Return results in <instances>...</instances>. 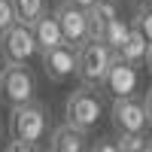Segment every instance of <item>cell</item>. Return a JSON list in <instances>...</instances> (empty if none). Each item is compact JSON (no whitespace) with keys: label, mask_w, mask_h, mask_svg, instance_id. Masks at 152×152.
Here are the masks:
<instances>
[{"label":"cell","mask_w":152,"mask_h":152,"mask_svg":"<svg viewBox=\"0 0 152 152\" xmlns=\"http://www.w3.org/2000/svg\"><path fill=\"white\" fill-rule=\"evenodd\" d=\"M119 12H122V0H94V3L85 9V15H88V37H91V40H100L104 24L113 15H119Z\"/></svg>","instance_id":"12"},{"label":"cell","mask_w":152,"mask_h":152,"mask_svg":"<svg viewBox=\"0 0 152 152\" xmlns=\"http://www.w3.org/2000/svg\"><path fill=\"white\" fill-rule=\"evenodd\" d=\"M49 3L46 0H12V12H15V21H24L31 24L40 12H46Z\"/></svg>","instance_id":"15"},{"label":"cell","mask_w":152,"mask_h":152,"mask_svg":"<svg viewBox=\"0 0 152 152\" xmlns=\"http://www.w3.org/2000/svg\"><path fill=\"white\" fill-rule=\"evenodd\" d=\"M34 97H37V79L31 67L15 64V61H3V67H0V100L12 110Z\"/></svg>","instance_id":"4"},{"label":"cell","mask_w":152,"mask_h":152,"mask_svg":"<svg viewBox=\"0 0 152 152\" xmlns=\"http://www.w3.org/2000/svg\"><path fill=\"white\" fill-rule=\"evenodd\" d=\"M137 82H140V67H131L125 61L113 58L104 82H100V91H107L110 97H125V94L137 91Z\"/></svg>","instance_id":"9"},{"label":"cell","mask_w":152,"mask_h":152,"mask_svg":"<svg viewBox=\"0 0 152 152\" xmlns=\"http://www.w3.org/2000/svg\"><path fill=\"white\" fill-rule=\"evenodd\" d=\"M143 107H146V116H149V125H152V85L146 88V97H143Z\"/></svg>","instance_id":"21"},{"label":"cell","mask_w":152,"mask_h":152,"mask_svg":"<svg viewBox=\"0 0 152 152\" xmlns=\"http://www.w3.org/2000/svg\"><path fill=\"white\" fill-rule=\"evenodd\" d=\"M116 52L104 43V40H82L76 46V79L79 85H91V88H100L104 76L113 64Z\"/></svg>","instance_id":"1"},{"label":"cell","mask_w":152,"mask_h":152,"mask_svg":"<svg viewBox=\"0 0 152 152\" xmlns=\"http://www.w3.org/2000/svg\"><path fill=\"white\" fill-rule=\"evenodd\" d=\"M70 3H76V6H82V9H88V6L94 3V0H70Z\"/></svg>","instance_id":"24"},{"label":"cell","mask_w":152,"mask_h":152,"mask_svg":"<svg viewBox=\"0 0 152 152\" xmlns=\"http://www.w3.org/2000/svg\"><path fill=\"white\" fill-rule=\"evenodd\" d=\"M37 58L43 64V73L58 85L76 76V46H70V43H58V46L40 49Z\"/></svg>","instance_id":"7"},{"label":"cell","mask_w":152,"mask_h":152,"mask_svg":"<svg viewBox=\"0 0 152 152\" xmlns=\"http://www.w3.org/2000/svg\"><path fill=\"white\" fill-rule=\"evenodd\" d=\"M146 149H152L146 134H119L116 137V152H146Z\"/></svg>","instance_id":"16"},{"label":"cell","mask_w":152,"mask_h":152,"mask_svg":"<svg viewBox=\"0 0 152 152\" xmlns=\"http://www.w3.org/2000/svg\"><path fill=\"white\" fill-rule=\"evenodd\" d=\"M128 28H131V21L128 18H122V12L119 15H113L107 24H104V31H100V40H104L113 52H119V46H122V40H125V34H128Z\"/></svg>","instance_id":"14"},{"label":"cell","mask_w":152,"mask_h":152,"mask_svg":"<svg viewBox=\"0 0 152 152\" xmlns=\"http://www.w3.org/2000/svg\"><path fill=\"white\" fill-rule=\"evenodd\" d=\"M12 21H15V12H12V0H0V31H6Z\"/></svg>","instance_id":"18"},{"label":"cell","mask_w":152,"mask_h":152,"mask_svg":"<svg viewBox=\"0 0 152 152\" xmlns=\"http://www.w3.org/2000/svg\"><path fill=\"white\" fill-rule=\"evenodd\" d=\"M131 24H134V28H140V34L152 43V3H149V6H140V9H134Z\"/></svg>","instance_id":"17"},{"label":"cell","mask_w":152,"mask_h":152,"mask_svg":"<svg viewBox=\"0 0 152 152\" xmlns=\"http://www.w3.org/2000/svg\"><path fill=\"white\" fill-rule=\"evenodd\" d=\"M9 131L18 140H28L34 146H40L46 140V134H49V110H46V104H40L34 97V100H24V104L12 107Z\"/></svg>","instance_id":"3"},{"label":"cell","mask_w":152,"mask_h":152,"mask_svg":"<svg viewBox=\"0 0 152 152\" xmlns=\"http://www.w3.org/2000/svg\"><path fill=\"white\" fill-rule=\"evenodd\" d=\"M31 31H34V40L40 49H49V46H58V43H64V37H61V28H58V18H55V12H40L34 21H31Z\"/></svg>","instance_id":"13"},{"label":"cell","mask_w":152,"mask_h":152,"mask_svg":"<svg viewBox=\"0 0 152 152\" xmlns=\"http://www.w3.org/2000/svg\"><path fill=\"white\" fill-rule=\"evenodd\" d=\"M146 49H149V40L140 34V28H128V34H125V40L119 46V52L116 58L125 61V64H131V67H143V61H146Z\"/></svg>","instance_id":"11"},{"label":"cell","mask_w":152,"mask_h":152,"mask_svg":"<svg viewBox=\"0 0 152 152\" xmlns=\"http://www.w3.org/2000/svg\"><path fill=\"white\" fill-rule=\"evenodd\" d=\"M88 149H94V152H116V140H94V143H88Z\"/></svg>","instance_id":"20"},{"label":"cell","mask_w":152,"mask_h":152,"mask_svg":"<svg viewBox=\"0 0 152 152\" xmlns=\"http://www.w3.org/2000/svg\"><path fill=\"white\" fill-rule=\"evenodd\" d=\"M55 18H58V28L64 43L70 46H79L82 40H88V15L82 6L70 3V0H61V6L55 9Z\"/></svg>","instance_id":"8"},{"label":"cell","mask_w":152,"mask_h":152,"mask_svg":"<svg viewBox=\"0 0 152 152\" xmlns=\"http://www.w3.org/2000/svg\"><path fill=\"white\" fill-rule=\"evenodd\" d=\"M143 67L152 73V43H149V49H146V61H143Z\"/></svg>","instance_id":"23"},{"label":"cell","mask_w":152,"mask_h":152,"mask_svg":"<svg viewBox=\"0 0 152 152\" xmlns=\"http://www.w3.org/2000/svg\"><path fill=\"white\" fill-rule=\"evenodd\" d=\"M110 122L116 128V134H146L152 128L149 116H146V107H143V97H137V94L113 97Z\"/></svg>","instance_id":"5"},{"label":"cell","mask_w":152,"mask_h":152,"mask_svg":"<svg viewBox=\"0 0 152 152\" xmlns=\"http://www.w3.org/2000/svg\"><path fill=\"white\" fill-rule=\"evenodd\" d=\"M0 55L3 61H15V64H31L40 55V46L34 40L31 24L12 21L6 31H0Z\"/></svg>","instance_id":"6"},{"label":"cell","mask_w":152,"mask_h":152,"mask_svg":"<svg viewBox=\"0 0 152 152\" xmlns=\"http://www.w3.org/2000/svg\"><path fill=\"white\" fill-rule=\"evenodd\" d=\"M125 3H128L131 9H140V6H149V3H152V0H125Z\"/></svg>","instance_id":"22"},{"label":"cell","mask_w":152,"mask_h":152,"mask_svg":"<svg viewBox=\"0 0 152 152\" xmlns=\"http://www.w3.org/2000/svg\"><path fill=\"white\" fill-rule=\"evenodd\" d=\"M3 149H6V152H34L37 146H34V143H28V140H18V137H15L12 143H3Z\"/></svg>","instance_id":"19"},{"label":"cell","mask_w":152,"mask_h":152,"mask_svg":"<svg viewBox=\"0 0 152 152\" xmlns=\"http://www.w3.org/2000/svg\"><path fill=\"white\" fill-rule=\"evenodd\" d=\"M3 140H6V128H3V119H0V146H3Z\"/></svg>","instance_id":"25"},{"label":"cell","mask_w":152,"mask_h":152,"mask_svg":"<svg viewBox=\"0 0 152 152\" xmlns=\"http://www.w3.org/2000/svg\"><path fill=\"white\" fill-rule=\"evenodd\" d=\"M100 119H104V94H100V88L79 85V88L67 97L64 122L73 125V128H79V131H88V134H91V131L97 128Z\"/></svg>","instance_id":"2"},{"label":"cell","mask_w":152,"mask_h":152,"mask_svg":"<svg viewBox=\"0 0 152 152\" xmlns=\"http://www.w3.org/2000/svg\"><path fill=\"white\" fill-rule=\"evenodd\" d=\"M88 143H91L88 140V131H79L67 122L52 128V134H49V149L52 152H85Z\"/></svg>","instance_id":"10"}]
</instances>
